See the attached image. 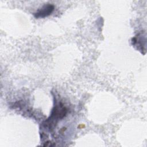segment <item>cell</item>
I'll use <instances>...</instances> for the list:
<instances>
[{
    "instance_id": "1",
    "label": "cell",
    "mask_w": 147,
    "mask_h": 147,
    "mask_svg": "<svg viewBox=\"0 0 147 147\" xmlns=\"http://www.w3.org/2000/svg\"><path fill=\"white\" fill-rule=\"evenodd\" d=\"M54 10V6L52 4H46L34 13L36 18H44L49 16Z\"/></svg>"
}]
</instances>
